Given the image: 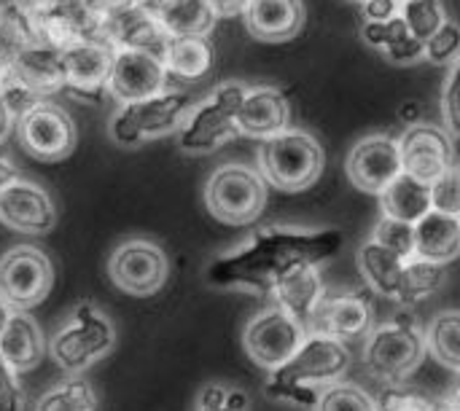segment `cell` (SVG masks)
<instances>
[{
	"instance_id": "45",
	"label": "cell",
	"mask_w": 460,
	"mask_h": 411,
	"mask_svg": "<svg viewBox=\"0 0 460 411\" xmlns=\"http://www.w3.org/2000/svg\"><path fill=\"white\" fill-rule=\"evenodd\" d=\"M164 3L167 0H135V8L143 11V13H148V16H159L162 8H164Z\"/></svg>"
},
{
	"instance_id": "27",
	"label": "cell",
	"mask_w": 460,
	"mask_h": 411,
	"mask_svg": "<svg viewBox=\"0 0 460 411\" xmlns=\"http://www.w3.org/2000/svg\"><path fill=\"white\" fill-rule=\"evenodd\" d=\"M162 62L167 75L197 81L213 67V46L208 43V38H170Z\"/></svg>"
},
{
	"instance_id": "49",
	"label": "cell",
	"mask_w": 460,
	"mask_h": 411,
	"mask_svg": "<svg viewBox=\"0 0 460 411\" xmlns=\"http://www.w3.org/2000/svg\"><path fill=\"white\" fill-rule=\"evenodd\" d=\"M350 3H361V5H364V3H367V0H350Z\"/></svg>"
},
{
	"instance_id": "44",
	"label": "cell",
	"mask_w": 460,
	"mask_h": 411,
	"mask_svg": "<svg viewBox=\"0 0 460 411\" xmlns=\"http://www.w3.org/2000/svg\"><path fill=\"white\" fill-rule=\"evenodd\" d=\"M13 124H16V118H13V113L8 110V105H5V100H3V94H0V143L5 140V135L11 132Z\"/></svg>"
},
{
	"instance_id": "25",
	"label": "cell",
	"mask_w": 460,
	"mask_h": 411,
	"mask_svg": "<svg viewBox=\"0 0 460 411\" xmlns=\"http://www.w3.org/2000/svg\"><path fill=\"white\" fill-rule=\"evenodd\" d=\"M380 205H383V215L404 221V223H418L426 213L434 210V205H431V183L402 172L380 194Z\"/></svg>"
},
{
	"instance_id": "34",
	"label": "cell",
	"mask_w": 460,
	"mask_h": 411,
	"mask_svg": "<svg viewBox=\"0 0 460 411\" xmlns=\"http://www.w3.org/2000/svg\"><path fill=\"white\" fill-rule=\"evenodd\" d=\"M442 116H445L447 132L456 143V151H460V57L453 62V70H450L445 92H442Z\"/></svg>"
},
{
	"instance_id": "32",
	"label": "cell",
	"mask_w": 460,
	"mask_h": 411,
	"mask_svg": "<svg viewBox=\"0 0 460 411\" xmlns=\"http://www.w3.org/2000/svg\"><path fill=\"white\" fill-rule=\"evenodd\" d=\"M372 240L380 242L383 248L399 253L402 258H412L415 256V223H404V221L383 215L377 221V226H375Z\"/></svg>"
},
{
	"instance_id": "36",
	"label": "cell",
	"mask_w": 460,
	"mask_h": 411,
	"mask_svg": "<svg viewBox=\"0 0 460 411\" xmlns=\"http://www.w3.org/2000/svg\"><path fill=\"white\" fill-rule=\"evenodd\" d=\"M460 57V27L456 22H445V27L431 38L426 40V59L434 62V65H442V62H456Z\"/></svg>"
},
{
	"instance_id": "17",
	"label": "cell",
	"mask_w": 460,
	"mask_h": 411,
	"mask_svg": "<svg viewBox=\"0 0 460 411\" xmlns=\"http://www.w3.org/2000/svg\"><path fill=\"white\" fill-rule=\"evenodd\" d=\"M0 223L22 234H49L57 223V210L46 188L16 178L0 188Z\"/></svg>"
},
{
	"instance_id": "29",
	"label": "cell",
	"mask_w": 460,
	"mask_h": 411,
	"mask_svg": "<svg viewBox=\"0 0 460 411\" xmlns=\"http://www.w3.org/2000/svg\"><path fill=\"white\" fill-rule=\"evenodd\" d=\"M35 411H97V393L81 377H70L49 388L38 398Z\"/></svg>"
},
{
	"instance_id": "4",
	"label": "cell",
	"mask_w": 460,
	"mask_h": 411,
	"mask_svg": "<svg viewBox=\"0 0 460 411\" xmlns=\"http://www.w3.org/2000/svg\"><path fill=\"white\" fill-rule=\"evenodd\" d=\"M326 164L323 145L302 129H286L264 140L259 151L261 178L280 191H305L310 188Z\"/></svg>"
},
{
	"instance_id": "9",
	"label": "cell",
	"mask_w": 460,
	"mask_h": 411,
	"mask_svg": "<svg viewBox=\"0 0 460 411\" xmlns=\"http://www.w3.org/2000/svg\"><path fill=\"white\" fill-rule=\"evenodd\" d=\"M54 285L49 256L32 245H16L0 258V299L13 312H30L43 304Z\"/></svg>"
},
{
	"instance_id": "7",
	"label": "cell",
	"mask_w": 460,
	"mask_h": 411,
	"mask_svg": "<svg viewBox=\"0 0 460 411\" xmlns=\"http://www.w3.org/2000/svg\"><path fill=\"white\" fill-rule=\"evenodd\" d=\"M205 205L221 223L245 226L256 221L267 205V180L245 164H224L208 178Z\"/></svg>"
},
{
	"instance_id": "40",
	"label": "cell",
	"mask_w": 460,
	"mask_h": 411,
	"mask_svg": "<svg viewBox=\"0 0 460 411\" xmlns=\"http://www.w3.org/2000/svg\"><path fill=\"white\" fill-rule=\"evenodd\" d=\"M404 0H367L364 8V22H385L402 13Z\"/></svg>"
},
{
	"instance_id": "15",
	"label": "cell",
	"mask_w": 460,
	"mask_h": 411,
	"mask_svg": "<svg viewBox=\"0 0 460 411\" xmlns=\"http://www.w3.org/2000/svg\"><path fill=\"white\" fill-rule=\"evenodd\" d=\"M65 89L78 97L100 100L108 92V75L116 57V46L105 38H86L59 51Z\"/></svg>"
},
{
	"instance_id": "38",
	"label": "cell",
	"mask_w": 460,
	"mask_h": 411,
	"mask_svg": "<svg viewBox=\"0 0 460 411\" xmlns=\"http://www.w3.org/2000/svg\"><path fill=\"white\" fill-rule=\"evenodd\" d=\"M24 409V393L19 385V374L0 355V411Z\"/></svg>"
},
{
	"instance_id": "41",
	"label": "cell",
	"mask_w": 460,
	"mask_h": 411,
	"mask_svg": "<svg viewBox=\"0 0 460 411\" xmlns=\"http://www.w3.org/2000/svg\"><path fill=\"white\" fill-rule=\"evenodd\" d=\"M229 390L224 385H208L202 393H199V401H197V411H234L226 401Z\"/></svg>"
},
{
	"instance_id": "43",
	"label": "cell",
	"mask_w": 460,
	"mask_h": 411,
	"mask_svg": "<svg viewBox=\"0 0 460 411\" xmlns=\"http://www.w3.org/2000/svg\"><path fill=\"white\" fill-rule=\"evenodd\" d=\"M19 175H16V167H13V162H11V156H8V151L0 145V188H5L11 180H16Z\"/></svg>"
},
{
	"instance_id": "26",
	"label": "cell",
	"mask_w": 460,
	"mask_h": 411,
	"mask_svg": "<svg viewBox=\"0 0 460 411\" xmlns=\"http://www.w3.org/2000/svg\"><path fill=\"white\" fill-rule=\"evenodd\" d=\"M170 38H205L218 13L208 0H167L162 13L156 16Z\"/></svg>"
},
{
	"instance_id": "1",
	"label": "cell",
	"mask_w": 460,
	"mask_h": 411,
	"mask_svg": "<svg viewBox=\"0 0 460 411\" xmlns=\"http://www.w3.org/2000/svg\"><path fill=\"white\" fill-rule=\"evenodd\" d=\"M342 248L337 229L264 226L232 253L208 267V283L216 288H237L251 293H272V288L299 272L318 269Z\"/></svg>"
},
{
	"instance_id": "8",
	"label": "cell",
	"mask_w": 460,
	"mask_h": 411,
	"mask_svg": "<svg viewBox=\"0 0 460 411\" xmlns=\"http://www.w3.org/2000/svg\"><path fill=\"white\" fill-rule=\"evenodd\" d=\"M426 334L407 320L383 323L369 331L364 347V366L385 382L407 380L426 358Z\"/></svg>"
},
{
	"instance_id": "33",
	"label": "cell",
	"mask_w": 460,
	"mask_h": 411,
	"mask_svg": "<svg viewBox=\"0 0 460 411\" xmlns=\"http://www.w3.org/2000/svg\"><path fill=\"white\" fill-rule=\"evenodd\" d=\"M361 35H364V43L388 54L394 46H399L404 38H410V27L404 24L402 13L394 16V19H385V22H364L361 27Z\"/></svg>"
},
{
	"instance_id": "48",
	"label": "cell",
	"mask_w": 460,
	"mask_h": 411,
	"mask_svg": "<svg viewBox=\"0 0 460 411\" xmlns=\"http://www.w3.org/2000/svg\"><path fill=\"white\" fill-rule=\"evenodd\" d=\"M431 411H453V409H450L447 404H434V407H431Z\"/></svg>"
},
{
	"instance_id": "24",
	"label": "cell",
	"mask_w": 460,
	"mask_h": 411,
	"mask_svg": "<svg viewBox=\"0 0 460 411\" xmlns=\"http://www.w3.org/2000/svg\"><path fill=\"white\" fill-rule=\"evenodd\" d=\"M43 353H46V345H43V334L38 323L27 312H13L0 337L3 361L16 374H24V372H32L43 361Z\"/></svg>"
},
{
	"instance_id": "39",
	"label": "cell",
	"mask_w": 460,
	"mask_h": 411,
	"mask_svg": "<svg viewBox=\"0 0 460 411\" xmlns=\"http://www.w3.org/2000/svg\"><path fill=\"white\" fill-rule=\"evenodd\" d=\"M385 57H388L391 62H396V65H412V62H418V59H426V43L418 40L415 35H410V38H404L399 46H394Z\"/></svg>"
},
{
	"instance_id": "13",
	"label": "cell",
	"mask_w": 460,
	"mask_h": 411,
	"mask_svg": "<svg viewBox=\"0 0 460 411\" xmlns=\"http://www.w3.org/2000/svg\"><path fill=\"white\" fill-rule=\"evenodd\" d=\"M167 78L170 75L159 57L137 48H116L108 75V94L121 105L143 102L167 92Z\"/></svg>"
},
{
	"instance_id": "20",
	"label": "cell",
	"mask_w": 460,
	"mask_h": 411,
	"mask_svg": "<svg viewBox=\"0 0 460 411\" xmlns=\"http://www.w3.org/2000/svg\"><path fill=\"white\" fill-rule=\"evenodd\" d=\"M305 22V0H251L245 8L248 32L264 43H286L296 38Z\"/></svg>"
},
{
	"instance_id": "14",
	"label": "cell",
	"mask_w": 460,
	"mask_h": 411,
	"mask_svg": "<svg viewBox=\"0 0 460 411\" xmlns=\"http://www.w3.org/2000/svg\"><path fill=\"white\" fill-rule=\"evenodd\" d=\"M402 167L407 175L434 183L456 167V143L447 129L434 124H412L399 137Z\"/></svg>"
},
{
	"instance_id": "19",
	"label": "cell",
	"mask_w": 460,
	"mask_h": 411,
	"mask_svg": "<svg viewBox=\"0 0 460 411\" xmlns=\"http://www.w3.org/2000/svg\"><path fill=\"white\" fill-rule=\"evenodd\" d=\"M240 135L270 140L286 129H291V102L280 89L272 86H253L248 89L240 113H237Z\"/></svg>"
},
{
	"instance_id": "6",
	"label": "cell",
	"mask_w": 460,
	"mask_h": 411,
	"mask_svg": "<svg viewBox=\"0 0 460 411\" xmlns=\"http://www.w3.org/2000/svg\"><path fill=\"white\" fill-rule=\"evenodd\" d=\"M197 102L186 92H162L151 100L121 105L111 118V137L119 145H137L143 140L181 132Z\"/></svg>"
},
{
	"instance_id": "47",
	"label": "cell",
	"mask_w": 460,
	"mask_h": 411,
	"mask_svg": "<svg viewBox=\"0 0 460 411\" xmlns=\"http://www.w3.org/2000/svg\"><path fill=\"white\" fill-rule=\"evenodd\" d=\"M447 407H450V409H453V411H460V382H458V388L453 390V396H450Z\"/></svg>"
},
{
	"instance_id": "12",
	"label": "cell",
	"mask_w": 460,
	"mask_h": 411,
	"mask_svg": "<svg viewBox=\"0 0 460 411\" xmlns=\"http://www.w3.org/2000/svg\"><path fill=\"white\" fill-rule=\"evenodd\" d=\"M16 124L22 148L40 162H59L75 148V124L70 113L49 100L30 108Z\"/></svg>"
},
{
	"instance_id": "16",
	"label": "cell",
	"mask_w": 460,
	"mask_h": 411,
	"mask_svg": "<svg viewBox=\"0 0 460 411\" xmlns=\"http://www.w3.org/2000/svg\"><path fill=\"white\" fill-rule=\"evenodd\" d=\"M345 170L356 188L367 194H383L404 172L399 140L385 135H369L358 140L348 153Z\"/></svg>"
},
{
	"instance_id": "11",
	"label": "cell",
	"mask_w": 460,
	"mask_h": 411,
	"mask_svg": "<svg viewBox=\"0 0 460 411\" xmlns=\"http://www.w3.org/2000/svg\"><path fill=\"white\" fill-rule=\"evenodd\" d=\"M310 334L283 310L272 307L259 312L243 331V347L248 358L261 369H280L288 363Z\"/></svg>"
},
{
	"instance_id": "22",
	"label": "cell",
	"mask_w": 460,
	"mask_h": 411,
	"mask_svg": "<svg viewBox=\"0 0 460 411\" xmlns=\"http://www.w3.org/2000/svg\"><path fill=\"white\" fill-rule=\"evenodd\" d=\"M270 296L275 299L278 310L288 312L310 334L313 315H315L318 304L323 302L326 291H323V280H321L318 269H299V272L283 277L272 288Z\"/></svg>"
},
{
	"instance_id": "2",
	"label": "cell",
	"mask_w": 460,
	"mask_h": 411,
	"mask_svg": "<svg viewBox=\"0 0 460 411\" xmlns=\"http://www.w3.org/2000/svg\"><path fill=\"white\" fill-rule=\"evenodd\" d=\"M350 369V350L345 342L310 334L296 355L280 369L270 372L267 388L272 396L299 401L305 407H315V390H326L337 385Z\"/></svg>"
},
{
	"instance_id": "23",
	"label": "cell",
	"mask_w": 460,
	"mask_h": 411,
	"mask_svg": "<svg viewBox=\"0 0 460 411\" xmlns=\"http://www.w3.org/2000/svg\"><path fill=\"white\" fill-rule=\"evenodd\" d=\"M460 256V218L439 210L426 213L415 223V258L450 264Z\"/></svg>"
},
{
	"instance_id": "3",
	"label": "cell",
	"mask_w": 460,
	"mask_h": 411,
	"mask_svg": "<svg viewBox=\"0 0 460 411\" xmlns=\"http://www.w3.org/2000/svg\"><path fill=\"white\" fill-rule=\"evenodd\" d=\"M116 345V328L94 304L81 302L73 307L67 320L51 334L49 355L67 374L78 377L102 361Z\"/></svg>"
},
{
	"instance_id": "18",
	"label": "cell",
	"mask_w": 460,
	"mask_h": 411,
	"mask_svg": "<svg viewBox=\"0 0 460 411\" xmlns=\"http://www.w3.org/2000/svg\"><path fill=\"white\" fill-rule=\"evenodd\" d=\"M372 331V307L358 293H329L318 304L310 334L329 337L337 342H350L369 337Z\"/></svg>"
},
{
	"instance_id": "46",
	"label": "cell",
	"mask_w": 460,
	"mask_h": 411,
	"mask_svg": "<svg viewBox=\"0 0 460 411\" xmlns=\"http://www.w3.org/2000/svg\"><path fill=\"white\" fill-rule=\"evenodd\" d=\"M11 315H13V310L0 299V337H3V331H5V326H8V320H11Z\"/></svg>"
},
{
	"instance_id": "21",
	"label": "cell",
	"mask_w": 460,
	"mask_h": 411,
	"mask_svg": "<svg viewBox=\"0 0 460 411\" xmlns=\"http://www.w3.org/2000/svg\"><path fill=\"white\" fill-rule=\"evenodd\" d=\"M358 272L364 275L367 285L399 304H407V269L410 258H402L399 253L383 248L380 242L369 240L358 248Z\"/></svg>"
},
{
	"instance_id": "31",
	"label": "cell",
	"mask_w": 460,
	"mask_h": 411,
	"mask_svg": "<svg viewBox=\"0 0 460 411\" xmlns=\"http://www.w3.org/2000/svg\"><path fill=\"white\" fill-rule=\"evenodd\" d=\"M315 411H375V398L356 385H332L321 390Z\"/></svg>"
},
{
	"instance_id": "5",
	"label": "cell",
	"mask_w": 460,
	"mask_h": 411,
	"mask_svg": "<svg viewBox=\"0 0 460 411\" xmlns=\"http://www.w3.org/2000/svg\"><path fill=\"white\" fill-rule=\"evenodd\" d=\"M248 94V86L237 81H226L216 86L202 102H197L186 118V124L178 132V145L186 153H210L234 135L237 129V113Z\"/></svg>"
},
{
	"instance_id": "28",
	"label": "cell",
	"mask_w": 460,
	"mask_h": 411,
	"mask_svg": "<svg viewBox=\"0 0 460 411\" xmlns=\"http://www.w3.org/2000/svg\"><path fill=\"white\" fill-rule=\"evenodd\" d=\"M426 345L434 353V358L439 363H445L447 369L460 374V312L458 310H447L439 312L429 331H426Z\"/></svg>"
},
{
	"instance_id": "35",
	"label": "cell",
	"mask_w": 460,
	"mask_h": 411,
	"mask_svg": "<svg viewBox=\"0 0 460 411\" xmlns=\"http://www.w3.org/2000/svg\"><path fill=\"white\" fill-rule=\"evenodd\" d=\"M431 205L439 213L460 218V167L447 170L439 180L431 183Z\"/></svg>"
},
{
	"instance_id": "10",
	"label": "cell",
	"mask_w": 460,
	"mask_h": 411,
	"mask_svg": "<svg viewBox=\"0 0 460 411\" xmlns=\"http://www.w3.org/2000/svg\"><path fill=\"white\" fill-rule=\"evenodd\" d=\"M113 285L129 296L146 299L164 288L170 277L167 253L151 240H127L108 258Z\"/></svg>"
},
{
	"instance_id": "42",
	"label": "cell",
	"mask_w": 460,
	"mask_h": 411,
	"mask_svg": "<svg viewBox=\"0 0 460 411\" xmlns=\"http://www.w3.org/2000/svg\"><path fill=\"white\" fill-rule=\"evenodd\" d=\"M208 3L213 5L218 16H237V13H245L251 0H208Z\"/></svg>"
},
{
	"instance_id": "37",
	"label": "cell",
	"mask_w": 460,
	"mask_h": 411,
	"mask_svg": "<svg viewBox=\"0 0 460 411\" xmlns=\"http://www.w3.org/2000/svg\"><path fill=\"white\" fill-rule=\"evenodd\" d=\"M431 401L407 388H388L375 398V411H431Z\"/></svg>"
},
{
	"instance_id": "30",
	"label": "cell",
	"mask_w": 460,
	"mask_h": 411,
	"mask_svg": "<svg viewBox=\"0 0 460 411\" xmlns=\"http://www.w3.org/2000/svg\"><path fill=\"white\" fill-rule=\"evenodd\" d=\"M402 19L418 40H431L447 22L442 0H404Z\"/></svg>"
}]
</instances>
